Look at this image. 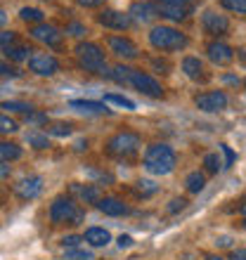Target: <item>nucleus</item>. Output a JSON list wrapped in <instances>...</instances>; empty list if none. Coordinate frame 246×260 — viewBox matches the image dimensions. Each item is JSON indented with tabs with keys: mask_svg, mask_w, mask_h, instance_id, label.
<instances>
[{
	"mask_svg": "<svg viewBox=\"0 0 246 260\" xmlns=\"http://www.w3.org/2000/svg\"><path fill=\"white\" fill-rule=\"evenodd\" d=\"M175 168V151L168 144H151L144 151V171L151 175H168Z\"/></svg>",
	"mask_w": 246,
	"mask_h": 260,
	"instance_id": "f257e3e1",
	"label": "nucleus"
},
{
	"mask_svg": "<svg viewBox=\"0 0 246 260\" xmlns=\"http://www.w3.org/2000/svg\"><path fill=\"white\" fill-rule=\"evenodd\" d=\"M149 43L157 50H180L187 45V36L173 26H154L149 34Z\"/></svg>",
	"mask_w": 246,
	"mask_h": 260,
	"instance_id": "f03ea898",
	"label": "nucleus"
},
{
	"mask_svg": "<svg viewBox=\"0 0 246 260\" xmlns=\"http://www.w3.org/2000/svg\"><path fill=\"white\" fill-rule=\"evenodd\" d=\"M50 220H52L55 225H64V222L78 225L83 220V211L71 201V199L59 197L52 201V206H50Z\"/></svg>",
	"mask_w": 246,
	"mask_h": 260,
	"instance_id": "7ed1b4c3",
	"label": "nucleus"
},
{
	"mask_svg": "<svg viewBox=\"0 0 246 260\" xmlns=\"http://www.w3.org/2000/svg\"><path fill=\"white\" fill-rule=\"evenodd\" d=\"M76 57H78V64H81L85 71L104 74V69H107V59H104L102 48L95 45V43H81V45L76 48Z\"/></svg>",
	"mask_w": 246,
	"mask_h": 260,
	"instance_id": "20e7f679",
	"label": "nucleus"
},
{
	"mask_svg": "<svg viewBox=\"0 0 246 260\" xmlns=\"http://www.w3.org/2000/svg\"><path fill=\"white\" fill-rule=\"evenodd\" d=\"M137 149H140V137L130 130H121L107 142V151L114 156H133Z\"/></svg>",
	"mask_w": 246,
	"mask_h": 260,
	"instance_id": "39448f33",
	"label": "nucleus"
},
{
	"mask_svg": "<svg viewBox=\"0 0 246 260\" xmlns=\"http://www.w3.org/2000/svg\"><path fill=\"white\" fill-rule=\"evenodd\" d=\"M130 85H133L137 92H142V95H147V97H161L164 95L161 83H159L154 76L144 74V71H135V69H133V74H130Z\"/></svg>",
	"mask_w": 246,
	"mask_h": 260,
	"instance_id": "423d86ee",
	"label": "nucleus"
},
{
	"mask_svg": "<svg viewBox=\"0 0 246 260\" xmlns=\"http://www.w3.org/2000/svg\"><path fill=\"white\" fill-rule=\"evenodd\" d=\"M28 69L38 76H55L59 71V62H57V57L48 55V52H36L28 57Z\"/></svg>",
	"mask_w": 246,
	"mask_h": 260,
	"instance_id": "0eeeda50",
	"label": "nucleus"
},
{
	"mask_svg": "<svg viewBox=\"0 0 246 260\" xmlns=\"http://www.w3.org/2000/svg\"><path fill=\"white\" fill-rule=\"evenodd\" d=\"M194 102H197V107L201 111H208V114H213V111H223L227 107V95L223 92V90H211V92L199 95Z\"/></svg>",
	"mask_w": 246,
	"mask_h": 260,
	"instance_id": "6e6552de",
	"label": "nucleus"
},
{
	"mask_svg": "<svg viewBox=\"0 0 246 260\" xmlns=\"http://www.w3.org/2000/svg\"><path fill=\"white\" fill-rule=\"evenodd\" d=\"M41 192H43V178H38V175H28V178L19 180L14 185V194L21 201H31V199H36Z\"/></svg>",
	"mask_w": 246,
	"mask_h": 260,
	"instance_id": "1a4fd4ad",
	"label": "nucleus"
},
{
	"mask_svg": "<svg viewBox=\"0 0 246 260\" xmlns=\"http://www.w3.org/2000/svg\"><path fill=\"white\" fill-rule=\"evenodd\" d=\"M201 24H204L206 34H211V36H225L227 28H230V21H227L225 14H218V12H213V10H206L204 17H201Z\"/></svg>",
	"mask_w": 246,
	"mask_h": 260,
	"instance_id": "9d476101",
	"label": "nucleus"
},
{
	"mask_svg": "<svg viewBox=\"0 0 246 260\" xmlns=\"http://www.w3.org/2000/svg\"><path fill=\"white\" fill-rule=\"evenodd\" d=\"M31 38H36V41L45 43V45H50V48H57L62 43V38H64V34H59L55 26H50V24H36V26H31Z\"/></svg>",
	"mask_w": 246,
	"mask_h": 260,
	"instance_id": "9b49d317",
	"label": "nucleus"
},
{
	"mask_svg": "<svg viewBox=\"0 0 246 260\" xmlns=\"http://www.w3.org/2000/svg\"><path fill=\"white\" fill-rule=\"evenodd\" d=\"M97 21H100L102 26L116 28V31H123V28H128L130 24H133L130 14H123V12H118V10H107V12L97 14Z\"/></svg>",
	"mask_w": 246,
	"mask_h": 260,
	"instance_id": "f8f14e48",
	"label": "nucleus"
},
{
	"mask_svg": "<svg viewBox=\"0 0 246 260\" xmlns=\"http://www.w3.org/2000/svg\"><path fill=\"white\" fill-rule=\"evenodd\" d=\"M206 55H208V59H211L213 64H218V67H225V64H230L234 59V50L230 48V45H225V43H208V48H206Z\"/></svg>",
	"mask_w": 246,
	"mask_h": 260,
	"instance_id": "ddd939ff",
	"label": "nucleus"
},
{
	"mask_svg": "<svg viewBox=\"0 0 246 260\" xmlns=\"http://www.w3.org/2000/svg\"><path fill=\"white\" fill-rule=\"evenodd\" d=\"M109 48L114 55L123 57V59H135L137 57V48L135 43L130 41V38H123V36H109Z\"/></svg>",
	"mask_w": 246,
	"mask_h": 260,
	"instance_id": "4468645a",
	"label": "nucleus"
},
{
	"mask_svg": "<svg viewBox=\"0 0 246 260\" xmlns=\"http://www.w3.org/2000/svg\"><path fill=\"white\" fill-rule=\"evenodd\" d=\"M128 14H130V19L147 24V21H151V19H157L159 17V7L151 5V3H147V0H142V3H135V5L130 7Z\"/></svg>",
	"mask_w": 246,
	"mask_h": 260,
	"instance_id": "2eb2a0df",
	"label": "nucleus"
},
{
	"mask_svg": "<svg viewBox=\"0 0 246 260\" xmlns=\"http://www.w3.org/2000/svg\"><path fill=\"white\" fill-rule=\"evenodd\" d=\"M97 208L104 213V215H111V218H118V215H128L130 208L123 204L121 199H114V197H104L97 201Z\"/></svg>",
	"mask_w": 246,
	"mask_h": 260,
	"instance_id": "dca6fc26",
	"label": "nucleus"
},
{
	"mask_svg": "<svg viewBox=\"0 0 246 260\" xmlns=\"http://www.w3.org/2000/svg\"><path fill=\"white\" fill-rule=\"evenodd\" d=\"M83 239L88 241L90 246H107L111 241V234L104 230V227H90V230H85V237Z\"/></svg>",
	"mask_w": 246,
	"mask_h": 260,
	"instance_id": "f3484780",
	"label": "nucleus"
},
{
	"mask_svg": "<svg viewBox=\"0 0 246 260\" xmlns=\"http://www.w3.org/2000/svg\"><path fill=\"white\" fill-rule=\"evenodd\" d=\"M69 107L81 111V114H109V109L102 102H90V100H74Z\"/></svg>",
	"mask_w": 246,
	"mask_h": 260,
	"instance_id": "a211bd4d",
	"label": "nucleus"
},
{
	"mask_svg": "<svg viewBox=\"0 0 246 260\" xmlns=\"http://www.w3.org/2000/svg\"><path fill=\"white\" fill-rule=\"evenodd\" d=\"M182 71L190 78H204V64H201V59L199 57H184L182 59Z\"/></svg>",
	"mask_w": 246,
	"mask_h": 260,
	"instance_id": "6ab92c4d",
	"label": "nucleus"
},
{
	"mask_svg": "<svg viewBox=\"0 0 246 260\" xmlns=\"http://www.w3.org/2000/svg\"><path fill=\"white\" fill-rule=\"evenodd\" d=\"M184 185H187V192H190V194H199L206 187L204 173H199V171L190 173V175H187V180H184Z\"/></svg>",
	"mask_w": 246,
	"mask_h": 260,
	"instance_id": "aec40b11",
	"label": "nucleus"
},
{
	"mask_svg": "<svg viewBox=\"0 0 246 260\" xmlns=\"http://www.w3.org/2000/svg\"><path fill=\"white\" fill-rule=\"evenodd\" d=\"M21 158V147L14 142H0V161H17Z\"/></svg>",
	"mask_w": 246,
	"mask_h": 260,
	"instance_id": "412c9836",
	"label": "nucleus"
},
{
	"mask_svg": "<svg viewBox=\"0 0 246 260\" xmlns=\"http://www.w3.org/2000/svg\"><path fill=\"white\" fill-rule=\"evenodd\" d=\"M71 192L76 197L85 201V204H93V201H100V192H97L95 187H81V185H71Z\"/></svg>",
	"mask_w": 246,
	"mask_h": 260,
	"instance_id": "4be33fe9",
	"label": "nucleus"
},
{
	"mask_svg": "<svg viewBox=\"0 0 246 260\" xmlns=\"http://www.w3.org/2000/svg\"><path fill=\"white\" fill-rule=\"evenodd\" d=\"M159 14L166 17V19H173V21H180L187 17V10L182 5H161L159 7Z\"/></svg>",
	"mask_w": 246,
	"mask_h": 260,
	"instance_id": "5701e85b",
	"label": "nucleus"
},
{
	"mask_svg": "<svg viewBox=\"0 0 246 260\" xmlns=\"http://www.w3.org/2000/svg\"><path fill=\"white\" fill-rule=\"evenodd\" d=\"M5 57L7 59H12V62H24L31 57V50L24 48V45H12V48L5 50Z\"/></svg>",
	"mask_w": 246,
	"mask_h": 260,
	"instance_id": "b1692460",
	"label": "nucleus"
},
{
	"mask_svg": "<svg viewBox=\"0 0 246 260\" xmlns=\"http://www.w3.org/2000/svg\"><path fill=\"white\" fill-rule=\"evenodd\" d=\"M104 102L116 104V107H123L126 111H135V102H133V100H128V97H123V95H114V92H109V95H104Z\"/></svg>",
	"mask_w": 246,
	"mask_h": 260,
	"instance_id": "393cba45",
	"label": "nucleus"
},
{
	"mask_svg": "<svg viewBox=\"0 0 246 260\" xmlns=\"http://www.w3.org/2000/svg\"><path fill=\"white\" fill-rule=\"evenodd\" d=\"M26 142L31 144V147H36V149H48V147H50L48 135H43V133H38V130H31V133H28Z\"/></svg>",
	"mask_w": 246,
	"mask_h": 260,
	"instance_id": "a878e982",
	"label": "nucleus"
},
{
	"mask_svg": "<svg viewBox=\"0 0 246 260\" xmlns=\"http://www.w3.org/2000/svg\"><path fill=\"white\" fill-rule=\"evenodd\" d=\"M130 74H133V69H128V67H116V69H111L107 76H109L111 81L123 83V85H126V83H130Z\"/></svg>",
	"mask_w": 246,
	"mask_h": 260,
	"instance_id": "bb28decb",
	"label": "nucleus"
},
{
	"mask_svg": "<svg viewBox=\"0 0 246 260\" xmlns=\"http://www.w3.org/2000/svg\"><path fill=\"white\" fill-rule=\"evenodd\" d=\"M220 5L225 7L227 12L246 14V0H220Z\"/></svg>",
	"mask_w": 246,
	"mask_h": 260,
	"instance_id": "cd10ccee",
	"label": "nucleus"
},
{
	"mask_svg": "<svg viewBox=\"0 0 246 260\" xmlns=\"http://www.w3.org/2000/svg\"><path fill=\"white\" fill-rule=\"evenodd\" d=\"M0 109L14 111V114H28V111H34V107L26 104V102H3L0 104Z\"/></svg>",
	"mask_w": 246,
	"mask_h": 260,
	"instance_id": "c85d7f7f",
	"label": "nucleus"
},
{
	"mask_svg": "<svg viewBox=\"0 0 246 260\" xmlns=\"http://www.w3.org/2000/svg\"><path fill=\"white\" fill-rule=\"evenodd\" d=\"M17 130H19L17 121H12L10 116H3V114H0V135H12Z\"/></svg>",
	"mask_w": 246,
	"mask_h": 260,
	"instance_id": "c756f323",
	"label": "nucleus"
},
{
	"mask_svg": "<svg viewBox=\"0 0 246 260\" xmlns=\"http://www.w3.org/2000/svg\"><path fill=\"white\" fill-rule=\"evenodd\" d=\"M159 192V185H154L151 180H140L137 182V194H142V197H151V194Z\"/></svg>",
	"mask_w": 246,
	"mask_h": 260,
	"instance_id": "7c9ffc66",
	"label": "nucleus"
},
{
	"mask_svg": "<svg viewBox=\"0 0 246 260\" xmlns=\"http://www.w3.org/2000/svg\"><path fill=\"white\" fill-rule=\"evenodd\" d=\"M19 17L24 21H43V12L41 10H36V7H21Z\"/></svg>",
	"mask_w": 246,
	"mask_h": 260,
	"instance_id": "2f4dec72",
	"label": "nucleus"
},
{
	"mask_svg": "<svg viewBox=\"0 0 246 260\" xmlns=\"http://www.w3.org/2000/svg\"><path fill=\"white\" fill-rule=\"evenodd\" d=\"M204 166H206V171H208V173H218L223 164H220L218 154H206V156H204Z\"/></svg>",
	"mask_w": 246,
	"mask_h": 260,
	"instance_id": "473e14b6",
	"label": "nucleus"
},
{
	"mask_svg": "<svg viewBox=\"0 0 246 260\" xmlns=\"http://www.w3.org/2000/svg\"><path fill=\"white\" fill-rule=\"evenodd\" d=\"M67 258L69 260H93V253H90V251H85V248H69Z\"/></svg>",
	"mask_w": 246,
	"mask_h": 260,
	"instance_id": "72a5a7b5",
	"label": "nucleus"
},
{
	"mask_svg": "<svg viewBox=\"0 0 246 260\" xmlns=\"http://www.w3.org/2000/svg\"><path fill=\"white\" fill-rule=\"evenodd\" d=\"M14 43H17V34H14V31H3V34H0V48H12Z\"/></svg>",
	"mask_w": 246,
	"mask_h": 260,
	"instance_id": "f704fd0d",
	"label": "nucleus"
},
{
	"mask_svg": "<svg viewBox=\"0 0 246 260\" xmlns=\"http://www.w3.org/2000/svg\"><path fill=\"white\" fill-rule=\"evenodd\" d=\"M67 34L74 36V38H81V36H85L88 31H85V26H83V24H78V21H71V24L67 26Z\"/></svg>",
	"mask_w": 246,
	"mask_h": 260,
	"instance_id": "c9c22d12",
	"label": "nucleus"
},
{
	"mask_svg": "<svg viewBox=\"0 0 246 260\" xmlns=\"http://www.w3.org/2000/svg\"><path fill=\"white\" fill-rule=\"evenodd\" d=\"M69 133H71V125H69V123H57V125H52V128H50V135L64 137V135H69Z\"/></svg>",
	"mask_w": 246,
	"mask_h": 260,
	"instance_id": "e433bc0d",
	"label": "nucleus"
},
{
	"mask_svg": "<svg viewBox=\"0 0 246 260\" xmlns=\"http://www.w3.org/2000/svg\"><path fill=\"white\" fill-rule=\"evenodd\" d=\"M26 121H28V123L41 125V123H48V116H45V114H34V111H28V114H26Z\"/></svg>",
	"mask_w": 246,
	"mask_h": 260,
	"instance_id": "4c0bfd02",
	"label": "nucleus"
},
{
	"mask_svg": "<svg viewBox=\"0 0 246 260\" xmlns=\"http://www.w3.org/2000/svg\"><path fill=\"white\" fill-rule=\"evenodd\" d=\"M81 241H85V239H81V237H76V234H71V237H64V239H62V244H64L67 248H76L78 244H81Z\"/></svg>",
	"mask_w": 246,
	"mask_h": 260,
	"instance_id": "58836bf2",
	"label": "nucleus"
},
{
	"mask_svg": "<svg viewBox=\"0 0 246 260\" xmlns=\"http://www.w3.org/2000/svg\"><path fill=\"white\" fill-rule=\"evenodd\" d=\"M184 206H187V201H184V199H173L171 206H168V213H178V211H182Z\"/></svg>",
	"mask_w": 246,
	"mask_h": 260,
	"instance_id": "ea45409f",
	"label": "nucleus"
},
{
	"mask_svg": "<svg viewBox=\"0 0 246 260\" xmlns=\"http://www.w3.org/2000/svg\"><path fill=\"white\" fill-rule=\"evenodd\" d=\"M220 149L225 151V158H227V161H225V168H227V166H232V164H234V158H237V156H234V151L230 149L227 144H220Z\"/></svg>",
	"mask_w": 246,
	"mask_h": 260,
	"instance_id": "a19ab883",
	"label": "nucleus"
},
{
	"mask_svg": "<svg viewBox=\"0 0 246 260\" xmlns=\"http://www.w3.org/2000/svg\"><path fill=\"white\" fill-rule=\"evenodd\" d=\"M0 76H19V71L12 67H7L5 62H0Z\"/></svg>",
	"mask_w": 246,
	"mask_h": 260,
	"instance_id": "79ce46f5",
	"label": "nucleus"
},
{
	"mask_svg": "<svg viewBox=\"0 0 246 260\" xmlns=\"http://www.w3.org/2000/svg\"><path fill=\"white\" fill-rule=\"evenodd\" d=\"M118 246L121 248L133 246V237H130V234H121V237H118Z\"/></svg>",
	"mask_w": 246,
	"mask_h": 260,
	"instance_id": "37998d69",
	"label": "nucleus"
},
{
	"mask_svg": "<svg viewBox=\"0 0 246 260\" xmlns=\"http://www.w3.org/2000/svg\"><path fill=\"white\" fill-rule=\"evenodd\" d=\"M216 244H218L220 248H230V246H232V237H218V239H216Z\"/></svg>",
	"mask_w": 246,
	"mask_h": 260,
	"instance_id": "c03bdc74",
	"label": "nucleus"
},
{
	"mask_svg": "<svg viewBox=\"0 0 246 260\" xmlns=\"http://www.w3.org/2000/svg\"><path fill=\"white\" fill-rule=\"evenodd\" d=\"M230 260H246V248H234Z\"/></svg>",
	"mask_w": 246,
	"mask_h": 260,
	"instance_id": "a18cd8bd",
	"label": "nucleus"
},
{
	"mask_svg": "<svg viewBox=\"0 0 246 260\" xmlns=\"http://www.w3.org/2000/svg\"><path fill=\"white\" fill-rule=\"evenodd\" d=\"M78 5H83V7H100V5H104V0H78Z\"/></svg>",
	"mask_w": 246,
	"mask_h": 260,
	"instance_id": "49530a36",
	"label": "nucleus"
},
{
	"mask_svg": "<svg viewBox=\"0 0 246 260\" xmlns=\"http://www.w3.org/2000/svg\"><path fill=\"white\" fill-rule=\"evenodd\" d=\"M7 175H10V166H7V161H0V180H5Z\"/></svg>",
	"mask_w": 246,
	"mask_h": 260,
	"instance_id": "de8ad7c7",
	"label": "nucleus"
},
{
	"mask_svg": "<svg viewBox=\"0 0 246 260\" xmlns=\"http://www.w3.org/2000/svg\"><path fill=\"white\" fill-rule=\"evenodd\" d=\"M223 83H227V85H239V78L237 76H223Z\"/></svg>",
	"mask_w": 246,
	"mask_h": 260,
	"instance_id": "09e8293b",
	"label": "nucleus"
},
{
	"mask_svg": "<svg viewBox=\"0 0 246 260\" xmlns=\"http://www.w3.org/2000/svg\"><path fill=\"white\" fill-rule=\"evenodd\" d=\"M164 5H187V3H192V0H161Z\"/></svg>",
	"mask_w": 246,
	"mask_h": 260,
	"instance_id": "8fccbe9b",
	"label": "nucleus"
},
{
	"mask_svg": "<svg viewBox=\"0 0 246 260\" xmlns=\"http://www.w3.org/2000/svg\"><path fill=\"white\" fill-rule=\"evenodd\" d=\"M3 24H7V14H5V10L0 7V26H3Z\"/></svg>",
	"mask_w": 246,
	"mask_h": 260,
	"instance_id": "3c124183",
	"label": "nucleus"
},
{
	"mask_svg": "<svg viewBox=\"0 0 246 260\" xmlns=\"http://www.w3.org/2000/svg\"><path fill=\"white\" fill-rule=\"evenodd\" d=\"M237 211H239L241 215H246V199H244V201H241V204H239V208H237Z\"/></svg>",
	"mask_w": 246,
	"mask_h": 260,
	"instance_id": "603ef678",
	"label": "nucleus"
},
{
	"mask_svg": "<svg viewBox=\"0 0 246 260\" xmlns=\"http://www.w3.org/2000/svg\"><path fill=\"white\" fill-rule=\"evenodd\" d=\"M206 260H225V258H220V255H208Z\"/></svg>",
	"mask_w": 246,
	"mask_h": 260,
	"instance_id": "864d4df0",
	"label": "nucleus"
},
{
	"mask_svg": "<svg viewBox=\"0 0 246 260\" xmlns=\"http://www.w3.org/2000/svg\"><path fill=\"white\" fill-rule=\"evenodd\" d=\"M241 227H244V230H246V218H244V222H241Z\"/></svg>",
	"mask_w": 246,
	"mask_h": 260,
	"instance_id": "5fc2aeb1",
	"label": "nucleus"
},
{
	"mask_svg": "<svg viewBox=\"0 0 246 260\" xmlns=\"http://www.w3.org/2000/svg\"><path fill=\"white\" fill-rule=\"evenodd\" d=\"M244 85H246V81H244Z\"/></svg>",
	"mask_w": 246,
	"mask_h": 260,
	"instance_id": "6e6d98bb",
	"label": "nucleus"
}]
</instances>
